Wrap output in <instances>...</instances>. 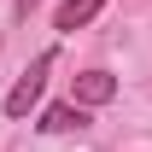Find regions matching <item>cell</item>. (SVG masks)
Returning <instances> with one entry per match:
<instances>
[{
	"label": "cell",
	"mask_w": 152,
	"mask_h": 152,
	"mask_svg": "<svg viewBox=\"0 0 152 152\" xmlns=\"http://www.w3.org/2000/svg\"><path fill=\"white\" fill-rule=\"evenodd\" d=\"M82 123H88V105H76V99H58V105L41 111V129L47 134H70V129H82Z\"/></svg>",
	"instance_id": "3957f363"
},
{
	"label": "cell",
	"mask_w": 152,
	"mask_h": 152,
	"mask_svg": "<svg viewBox=\"0 0 152 152\" xmlns=\"http://www.w3.org/2000/svg\"><path fill=\"white\" fill-rule=\"evenodd\" d=\"M105 0H58V12H53V29H82V23L94 18Z\"/></svg>",
	"instance_id": "277c9868"
},
{
	"label": "cell",
	"mask_w": 152,
	"mask_h": 152,
	"mask_svg": "<svg viewBox=\"0 0 152 152\" xmlns=\"http://www.w3.org/2000/svg\"><path fill=\"white\" fill-rule=\"evenodd\" d=\"M117 94V76L111 70H82L76 76V105H105Z\"/></svg>",
	"instance_id": "7a4b0ae2"
},
{
	"label": "cell",
	"mask_w": 152,
	"mask_h": 152,
	"mask_svg": "<svg viewBox=\"0 0 152 152\" xmlns=\"http://www.w3.org/2000/svg\"><path fill=\"white\" fill-rule=\"evenodd\" d=\"M47 70H53V53H35V64L18 76V88L6 94V117H29L41 105V94H47Z\"/></svg>",
	"instance_id": "6da1fadb"
}]
</instances>
